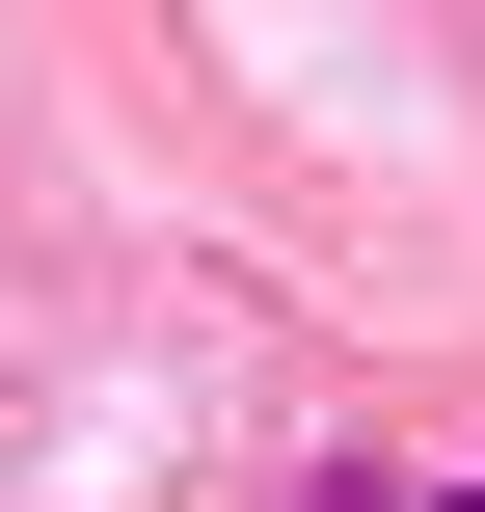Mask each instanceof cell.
I'll return each instance as SVG.
<instances>
[{
    "label": "cell",
    "instance_id": "cell-1",
    "mask_svg": "<svg viewBox=\"0 0 485 512\" xmlns=\"http://www.w3.org/2000/svg\"><path fill=\"white\" fill-rule=\"evenodd\" d=\"M351 512H405V486H351ZM432 512H485V486H432Z\"/></svg>",
    "mask_w": 485,
    "mask_h": 512
}]
</instances>
